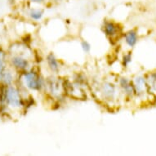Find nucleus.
Returning a JSON list of instances; mask_svg holds the SVG:
<instances>
[{"label":"nucleus","instance_id":"9d476101","mask_svg":"<svg viewBox=\"0 0 156 156\" xmlns=\"http://www.w3.org/2000/svg\"><path fill=\"white\" fill-rule=\"evenodd\" d=\"M0 79L2 80L6 85H10L12 83L13 80V76L12 73L10 71H4L2 73V74L0 75Z\"/></svg>","mask_w":156,"mask_h":156},{"label":"nucleus","instance_id":"f8f14e48","mask_svg":"<svg viewBox=\"0 0 156 156\" xmlns=\"http://www.w3.org/2000/svg\"><path fill=\"white\" fill-rule=\"evenodd\" d=\"M135 87L136 91L141 92L144 89V87H145V80L142 78H136V80L135 81Z\"/></svg>","mask_w":156,"mask_h":156},{"label":"nucleus","instance_id":"6e6552de","mask_svg":"<svg viewBox=\"0 0 156 156\" xmlns=\"http://www.w3.org/2000/svg\"><path fill=\"white\" fill-rule=\"evenodd\" d=\"M119 83H120L121 87L124 90L126 94L129 95V96L133 95V93L134 92V87L130 84V83H129V81L127 79H125V78L120 79Z\"/></svg>","mask_w":156,"mask_h":156},{"label":"nucleus","instance_id":"dca6fc26","mask_svg":"<svg viewBox=\"0 0 156 156\" xmlns=\"http://www.w3.org/2000/svg\"><path fill=\"white\" fill-rule=\"evenodd\" d=\"M54 1H56V2H58V1H61V0H54Z\"/></svg>","mask_w":156,"mask_h":156},{"label":"nucleus","instance_id":"4468645a","mask_svg":"<svg viewBox=\"0 0 156 156\" xmlns=\"http://www.w3.org/2000/svg\"><path fill=\"white\" fill-rule=\"evenodd\" d=\"M132 61V55L130 53L126 54L125 56H123V64L124 66H127L129 63Z\"/></svg>","mask_w":156,"mask_h":156},{"label":"nucleus","instance_id":"f257e3e1","mask_svg":"<svg viewBox=\"0 0 156 156\" xmlns=\"http://www.w3.org/2000/svg\"><path fill=\"white\" fill-rule=\"evenodd\" d=\"M24 81L29 89L39 91L44 86V79L35 71H27L24 74Z\"/></svg>","mask_w":156,"mask_h":156},{"label":"nucleus","instance_id":"ddd939ff","mask_svg":"<svg viewBox=\"0 0 156 156\" xmlns=\"http://www.w3.org/2000/svg\"><path fill=\"white\" fill-rule=\"evenodd\" d=\"M81 47H82V49L83 50L84 52H87H87H89L91 51V45L87 41H83L81 43Z\"/></svg>","mask_w":156,"mask_h":156},{"label":"nucleus","instance_id":"0eeeda50","mask_svg":"<svg viewBox=\"0 0 156 156\" xmlns=\"http://www.w3.org/2000/svg\"><path fill=\"white\" fill-rule=\"evenodd\" d=\"M47 63L48 66L50 68L51 71L57 72L59 69V63L58 61L56 58V56H54V54L50 53L47 56Z\"/></svg>","mask_w":156,"mask_h":156},{"label":"nucleus","instance_id":"9b49d317","mask_svg":"<svg viewBox=\"0 0 156 156\" xmlns=\"http://www.w3.org/2000/svg\"><path fill=\"white\" fill-rule=\"evenodd\" d=\"M29 15L30 16L33 20H35V21H38L40 20L43 16H44V12L42 10H39V9H31Z\"/></svg>","mask_w":156,"mask_h":156},{"label":"nucleus","instance_id":"423d86ee","mask_svg":"<svg viewBox=\"0 0 156 156\" xmlns=\"http://www.w3.org/2000/svg\"><path fill=\"white\" fill-rule=\"evenodd\" d=\"M48 86L49 92H51V95L54 96V97L60 96L61 93H62V86H61V84L57 80L49 81Z\"/></svg>","mask_w":156,"mask_h":156},{"label":"nucleus","instance_id":"1a4fd4ad","mask_svg":"<svg viewBox=\"0 0 156 156\" xmlns=\"http://www.w3.org/2000/svg\"><path fill=\"white\" fill-rule=\"evenodd\" d=\"M137 41V35L134 30H131L126 34L125 35V42L129 47L135 46Z\"/></svg>","mask_w":156,"mask_h":156},{"label":"nucleus","instance_id":"2eb2a0df","mask_svg":"<svg viewBox=\"0 0 156 156\" xmlns=\"http://www.w3.org/2000/svg\"><path fill=\"white\" fill-rule=\"evenodd\" d=\"M33 3H43L44 0H31Z\"/></svg>","mask_w":156,"mask_h":156},{"label":"nucleus","instance_id":"20e7f679","mask_svg":"<svg viewBox=\"0 0 156 156\" xmlns=\"http://www.w3.org/2000/svg\"><path fill=\"white\" fill-rule=\"evenodd\" d=\"M104 32H105V34L108 37L114 38V37H115L118 34L119 27L114 22L106 21L105 25H104Z\"/></svg>","mask_w":156,"mask_h":156},{"label":"nucleus","instance_id":"7ed1b4c3","mask_svg":"<svg viewBox=\"0 0 156 156\" xmlns=\"http://www.w3.org/2000/svg\"><path fill=\"white\" fill-rule=\"evenodd\" d=\"M101 92L103 97L106 98L107 100H112L116 94V88L115 85L112 84L111 83L105 82L101 85Z\"/></svg>","mask_w":156,"mask_h":156},{"label":"nucleus","instance_id":"39448f33","mask_svg":"<svg viewBox=\"0 0 156 156\" xmlns=\"http://www.w3.org/2000/svg\"><path fill=\"white\" fill-rule=\"evenodd\" d=\"M12 63L18 69H26L29 66L28 60L21 56H15L12 58Z\"/></svg>","mask_w":156,"mask_h":156},{"label":"nucleus","instance_id":"f03ea898","mask_svg":"<svg viewBox=\"0 0 156 156\" xmlns=\"http://www.w3.org/2000/svg\"><path fill=\"white\" fill-rule=\"evenodd\" d=\"M4 100L8 105L12 108H20L22 105L20 92L16 87L12 86H8L4 92Z\"/></svg>","mask_w":156,"mask_h":156}]
</instances>
